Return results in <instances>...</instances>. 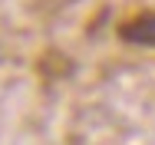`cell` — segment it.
Returning a JSON list of instances; mask_svg holds the SVG:
<instances>
[]
</instances>
